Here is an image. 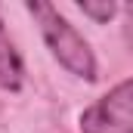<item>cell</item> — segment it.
Wrapping results in <instances>:
<instances>
[{"label": "cell", "instance_id": "obj_3", "mask_svg": "<svg viewBox=\"0 0 133 133\" xmlns=\"http://www.w3.org/2000/svg\"><path fill=\"white\" fill-rule=\"evenodd\" d=\"M22 81H25V65H22L9 34L3 28V19H0V87L9 90V93H19Z\"/></svg>", "mask_w": 133, "mask_h": 133}, {"label": "cell", "instance_id": "obj_1", "mask_svg": "<svg viewBox=\"0 0 133 133\" xmlns=\"http://www.w3.org/2000/svg\"><path fill=\"white\" fill-rule=\"evenodd\" d=\"M28 12L37 19L40 34L50 46V53L59 59V65L71 71L74 77H84V81H96V59H93V50L90 43L68 25V19L59 16L56 6L43 3V0H28L25 3Z\"/></svg>", "mask_w": 133, "mask_h": 133}, {"label": "cell", "instance_id": "obj_2", "mask_svg": "<svg viewBox=\"0 0 133 133\" xmlns=\"http://www.w3.org/2000/svg\"><path fill=\"white\" fill-rule=\"evenodd\" d=\"M81 133H133V81H121L81 111Z\"/></svg>", "mask_w": 133, "mask_h": 133}, {"label": "cell", "instance_id": "obj_4", "mask_svg": "<svg viewBox=\"0 0 133 133\" xmlns=\"http://www.w3.org/2000/svg\"><path fill=\"white\" fill-rule=\"evenodd\" d=\"M77 6H81V12H84V16H90V19H93V22H99V25H105V22L115 16V9H118V6H115V3H108V0H102V3H96V0H81Z\"/></svg>", "mask_w": 133, "mask_h": 133}]
</instances>
